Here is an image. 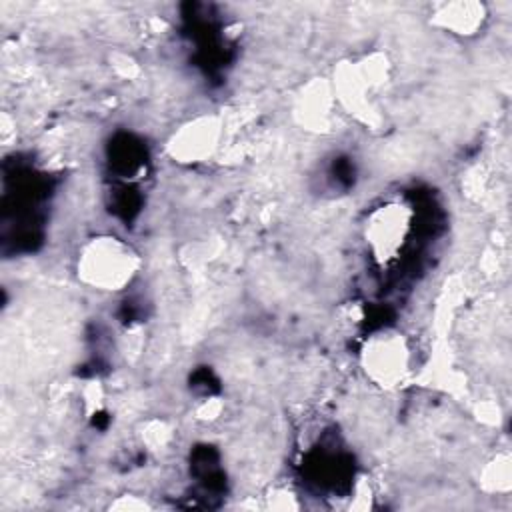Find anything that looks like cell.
I'll return each instance as SVG.
<instances>
[{
    "label": "cell",
    "mask_w": 512,
    "mask_h": 512,
    "mask_svg": "<svg viewBox=\"0 0 512 512\" xmlns=\"http://www.w3.org/2000/svg\"><path fill=\"white\" fill-rule=\"evenodd\" d=\"M434 16L438 24L450 30H456L458 34H468L478 24H482L484 8L472 2H454V4H442Z\"/></svg>",
    "instance_id": "obj_2"
},
{
    "label": "cell",
    "mask_w": 512,
    "mask_h": 512,
    "mask_svg": "<svg viewBox=\"0 0 512 512\" xmlns=\"http://www.w3.org/2000/svg\"><path fill=\"white\" fill-rule=\"evenodd\" d=\"M82 276L104 290H118L134 274V254L116 238H96L82 258Z\"/></svg>",
    "instance_id": "obj_1"
}]
</instances>
